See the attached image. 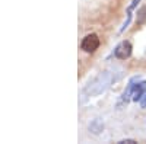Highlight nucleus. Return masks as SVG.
Returning <instances> with one entry per match:
<instances>
[{"label": "nucleus", "instance_id": "nucleus-2", "mask_svg": "<svg viewBox=\"0 0 146 144\" xmlns=\"http://www.w3.org/2000/svg\"><path fill=\"white\" fill-rule=\"evenodd\" d=\"M146 92V82H140V83H137V85H131V86H129V90H127V93H124V98L127 95H130L131 93V99L133 101H140L142 99V95Z\"/></svg>", "mask_w": 146, "mask_h": 144}, {"label": "nucleus", "instance_id": "nucleus-3", "mask_svg": "<svg viewBox=\"0 0 146 144\" xmlns=\"http://www.w3.org/2000/svg\"><path fill=\"white\" fill-rule=\"evenodd\" d=\"M115 57L117 58H121V60H126L130 57L131 54V44L129 41H123L117 48H115Z\"/></svg>", "mask_w": 146, "mask_h": 144}, {"label": "nucleus", "instance_id": "nucleus-5", "mask_svg": "<svg viewBox=\"0 0 146 144\" xmlns=\"http://www.w3.org/2000/svg\"><path fill=\"white\" fill-rule=\"evenodd\" d=\"M126 143H127V144H133V143H136V141H135V140H121V141H120V144H126Z\"/></svg>", "mask_w": 146, "mask_h": 144}, {"label": "nucleus", "instance_id": "nucleus-1", "mask_svg": "<svg viewBox=\"0 0 146 144\" xmlns=\"http://www.w3.org/2000/svg\"><path fill=\"white\" fill-rule=\"evenodd\" d=\"M98 47H100V38L96 37L95 34L86 35V37L82 39V44H80V48L85 53H94V51L98 50Z\"/></svg>", "mask_w": 146, "mask_h": 144}, {"label": "nucleus", "instance_id": "nucleus-4", "mask_svg": "<svg viewBox=\"0 0 146 144\" xmlns=\"http://www.w3.org/2000/svg\"><path fill=\"white\" fill-rule=\"evenodd\" d=\"M137 3H139V0H133V5H131V6L129 7V12H131V9H133V7H135V6H136ZM130 16H131V15H129V19H127V22L124 23V28H126V26L129 25V22H130ZM124 28H123V29H124Z\"/></svg>", "mask_w": 146, "mask_h": 144}]
</instances>
